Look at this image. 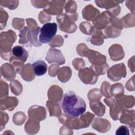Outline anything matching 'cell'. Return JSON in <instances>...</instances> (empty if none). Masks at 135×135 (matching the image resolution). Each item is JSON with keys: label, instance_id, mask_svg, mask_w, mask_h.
Returning <instances> with one entry per match:
<instances>
[{"label": "cell", "instance_id": "4", "mask_svg": "<svg viewBox=\"0 0 135 135\" xmlns=\"http://www.w3.org/2000/svg\"><path fill=\"white\" fill-rule=\"evenodd\" d=\"M12 53L15 58L23 62L26 61L28 56V53L26 50L21 46H14L12 49Z\"/></svg>", "mask_w": 135, "mask_h": 135}, {"label": "cell", "instance_id": "2", "mask_svg": "<svg viewBox=\"0 0 135 135\" xmlns=\"http://www.w3.org/2000/svg\"><path fill=\"white\" fill-rule=\"evenodd\" d=\"M57 32V24L55 23H46L40 30L39 41L41 43L46 44L50 42Z\"/></svg>", "mask_w": 135, "mask_h": 135}, {"label": "cell", "instance_id": "5", "mask_svg": "<svg viewBox=\"0 0 135 135\" xmlns=\"http://www.w3.org/2000/svg\"><path fill=\"white\" fill-rule=\"evenodd\" d=\"M116 134L126 135L129 134V131L128 129L125 126H120L116 131Z\"/></svg>", "mask_w": 135, "mask_h": 135}, {"label": "cell", "instance_id": "3", "mask_svg": "<svg viewBox=\"0 0 135 135\" xmlns=\"http://www.w3.org/2000/svg\"><path fill=\"white\" fill-rule=\"evenodd\" d=\"M34 73L37 76L44 75L47 71V65L43 60H38L34 62L32 65Z\"/></svg>", "mask_w": 135, "mask_h": 135}, {"label": "cell", "instance_id": "1", "mask_svg": "<svg viewBox=\"0 0 135 135\" xmlns=\"http://www.w3.org/2000/svg\"><path fill=\"white\" fill-rule=\"evenodd\" d=\"M61 105L66 115L74 118L83 114L86 110L84 100L72 92L66 93L63 95Z\"/></svg>", "mask_w": 135, "mask_h": 135}]
</instances>
